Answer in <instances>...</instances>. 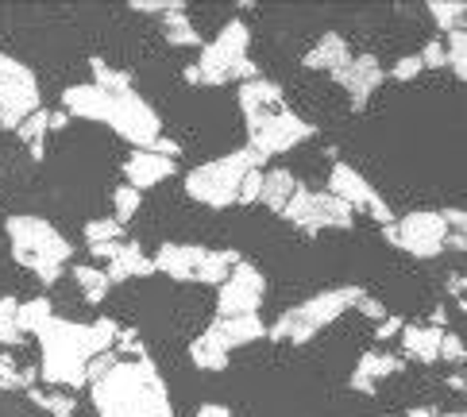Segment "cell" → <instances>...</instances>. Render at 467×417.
I'll use <instances>...</instances> for the list:
<instances>
[{"label": "cell", "mask_w": 467, "mask_h": 417, "mask_svg": "<svg viewBox=\"0 0 467 417\" xmlns=\"http://www.w3.org/2000/svg\"><path fill=\"white\" fill-rule=\"evenodd\" d=\"M116 332L120 325L112 317H97V321H66V317H51L39 332V352H43V367H39V379L51 382V387L62 391H78L89 382V363L97 356L112 352L116 344Z\"/></svg>", "instance_id": "6da1fadb"}, {"label": "cell", "mask_w": 467, "mask_h": 417, "mask_svg": "<svg viewBox=\"0 0 467 417\" xmlns=\"http://www.w3.org/2000/svg\"><path fill=\"white\" fill-rule=\"evenodd\" d=\"M236 101H240V116H244V128H247V147L263 159L286 155L317 136V128L306 120V116L286 105V93H282L278 81L263 78V74L244 81Z\"/></svg>", "instance_id": "7a4b0ae2"}, {"label": "cell", "mask_w": 467, "mask_h": 417, "mask_svg": "<svg viewBox=\"0 0 467 417\" xmlns=\"http://www.w3.org/2000/svg\"><path fill=\"white\" fill-rule=\"evenodd\" d=\"M97 417H174L171 391L151 356L116 360L105 375L89 379Z\"/></svg>", "instance_id": "3957f363"}, {"label": "cell", "mask_w": 467, "mask_h": 417, "mask_svg": "<svg viewBox=\"0 0 467 417\" xmlns=\"http://www.w3.org/2000/svg\"><path fill=\"white\" fill-rule=\"evenodd\" d=\"M62 112L78 116V120H93V124H109L116 136L128 140L136 151H151L162 136V116L151 109L147 97L136 93V86L124 93H109L97 89L93 81L86 86H70L62 93Z\"/></svg>", "instance_id": "277c9868"}, {"label": "cell", "mask_w": 467, "mask_h": 417, "mask_svg": "<svg viewBox=\"0 0 467 417\" xmlns=\"http://www.w3.org/2000/svg\"><path fill=\"white\" fill-rule=\"evenodd\" d=\"M8 244H12V259L24 266V271L36 275L43 287H55L62 278L66 263L74 259V244L62 236V232L43 221L36 213H16L5 221Z\"/></svg>", "instance_id": "5b68a950"}, {"label": "cell", "mask_w": 467, "mask_h": 417, "mask_svg": "<svg viewBox=\"0 0 467 417\" xmlns=\"http://www.w3.org/2000/svg\"><path fill=\"white\" fill-rule=\"evenodd\" d=\"M252 47V27L244 20H228L216 39L205 43V51L197 55L193 66H186V81L190 86H228V81H252L259 78V66L247 55Z\"/></svg>", "instance_id": "8992f818"}, {"label": "cell", "mask_w": 467, "mask_h": 417, "mask_svg": "<svg viewBox=\"0 0 467 417\" xmlns=\"http://www.w3.org/2000/svg\"><path fill=\"white\" fill-rule=\"evenodd\" d=\"M363 294L367 290L359 287V282H352V287L321 290V294H313V297H306V302H297L294 309L282 313L278 321L266 328V337H271L275 344H309L321 328L337 325L344 313H352Z\"/></svg>", "instance_id": "52a82bcc"}, {"label": "cell", "mask_w": 467, "mask_h": 417, "mask_svg": "<svg viewBox=\"0 0 467 417\" xmlns=\"http://www.w3.org/2000/svg\"><path fill=\"white\" fill-rule=\"evenodd\" d=\"M263 155H255L252 147H240V151H228L221 159H209L202 166H193L186 174V193L197 205L205 209H228L240 205V186L247 171H263Z\"/></svg>", "instance_id": "ba28073f"}, {"label": "cell", "mask_w": 467, "mask_h": 417, "mask_svg": "<svg viewBox=\"0 0 467 417\" xmlns=\"http://www.w3.org/2000/svg\"><path fill=\"white\" fill-rule=\"evenodd\" d=\"M244 255L232 247H202V244H162L151 255L155 271L174 282H202V287H221L228 271Z\"/></svg>", "instance_id": "9c48e42d"}, {"label": "cell", "mask_w": 467, "mask_h": 417, "mask_svg": "<svg viewBox=\"0 0 467 417\" xmlns=\"http://www.w3.org/2000/svg\"><path fill=\"white\" fill-rule=\"evenodd\" d=\"M43 109L39 81L16 55L0 51V128H20L31 112Z\"/></svg>", "instance_id": "30bf717a"}, {"label": "cell", "mask_w": 467, "mask_h": 417, "mask_svg": "<svg viewBox=\"0 0 467 417\" xmlns=\"http://www.w3.org/2000/svg\"><path fill=\"white\" fill-rule=\"evenodd\" d=\"M282 216L297 228V232H309V236H317V232H328V228H352L356 224V213L348 209L344 202H337L328 190H309L297 182V190L290 193L286 209H282Z\"/></svg>", "instance_id": "8fae6325"}, {"label": "cell", "mask_w": 467, "mask_h": 417, "mask_svg": "<svg viewBox=\"0 0 467 417\" xmlns=\"http://www.w3.org/2000/svg\"><path fill=\"white\" fill-rule=\"evenodd\" d=\"M382 236L413 259H437L448 244V224L437 209H413L406 216H394V224L382 228Z\"/></svg>", "instance_id": "7c38bea8"}, {"label": "cell", "mask_w": 467, "mask_h": 417, "mask_svg": "<svg viewBox=\"0 0 467 417\" xmlns=\"http://www.w3.org/2000/svg\"><path fill=\"white\" fill-rule=\"evenodd\" d=\"M328 193L337 197V202H344L352 213H367L371 221H379L382 228L394 224V209L387 205V197H382L371 182H367L352 162H332L328 171Z\"/></svg>", "instance_id": "4fadbf2b"}, {"label": "cell", "mask_w": 467, "mask_h": 417, "mask_svg": "<svg viewBox=\"0 0 467 417\" xmlns=\"http://www.w3.org/2000/svg\"><path fill=\"white\" fill-rule=\"evenodd\" d=\"M263 297H266V275L259 271L255 263L240 259L228 271V278L216 287V317H247V313H259Z\"/></svg>", "instance_id": "5bb4252c"}, {"label": "cell", "mask_w": 467, "mask_h": 417, "mask_svg": "<svg viewBox=\"0 0 467 417\" xmlns=\"http://www.w3.org/2000/svg\"><path fill=\"white\" fill-rule=\"evenodd\" d=\"M337 86L348 93V101H352L356 112L367 109V101H371V93L382 86V78H387V70H382V62L375 55H352L337 74Z\"/></svg>", "instance_id": "9a60e30c"}, {"label": "cell", "mask_w": 467, "mask_h": 417, "mask_svg": "<svg viewBox=\"0 0 467 417\" xmlns=\"http://www.w3.org/2000/svg\"><path fill=\"white\" fill-rule=\"evenodd\" d=\"M171 174H178V159H166L159 151H131L124 159V186L131 190H151L159 182H166Z\"/></svg>", "instance_id": "2e32d148"}, {"label": "cell", "mask_w": 467, "mask_h": 417, "mask_svg": "<svg viewBox=\"0 0 467 417\" xmlns=\"http://www.w3.org/2000/svg\"><path fill=\"white\" fill-rule=\"evenodd\" d=\"M402 371V360L390 356V352H379V348H371V352H363L352 379H348V387L359 391V394H375L382 382H387L390 375Z\"/></svg>", "instance_id": "e0dca14e"}, {"label": "cell", "mask_w": 467, "mask_h": 417, "mask_svg": "<svg viewBox=\"0 0 467 417\" xmlns=\"http://www.w3.org/2000/svg\"><path fill=\"white\" fill-rule=\"evenodd\" d=\"M348 58H352V47H348V39L340 36V31H325V36L317 39V43L309 47V51H306L302 66H306V70H325V74H337Z\"/></svg>", "instance_id": "ac0fdd59"}, {"label": "cell", "mask_w": 467, "mask_h": 417, "mask_svg": "<svg viewBox=\"0 0 467 417\" xmlns=\"http://www.w3.org/2000/svg\"><path fill=\"white\" fill-rule=\"evenodd\" d=\"M105 275H109V282L116 287V282H131V278L155 275V263H151V255H147L140 244H128V240H124L120 247H116V255L109 259Z\"/></svg>", "instance_id": "d6986e66"}, {"label": "cell", "mask_w": 467, "mask_h": 417, "mask_svg": "<svg viewBox=\"0 0 467 417\" xmlns=\"http://www.w3.org/2000/svg\"><path fill=\"white\" fill-rule=\"evenodd\" d=\"M209 328L228 344V352H232V348L255 344V340L266 337V325H263V317H259V313H247V317H213V325H209Z\"/></svg>", "instance_id": "ffe728a7"}, {"label": "cell", "mask_w": 467, "mask_h": 417, "mask_svg": "<svg viewBox=\"0 0 467 417\" xmlns=\"http://www.w3.org/2000/svg\"><path fill=\"white\" fill-rule=\"evenodd\" d=\"M441 337H444V328H432V325H402V332H398L402 352L417 363H437L441 360Z\"/></svg>", "instance_id": "44dd1931"}, {"label": "cell", "mask_w": 467, "mask_h": 417, "mask_svg": "<svg viewBox=\"0 0 467 417\" xmlns=\"http://www.w3.org/2000/svg\"><path fill=\"white\" fill-rule=\"evenodd\" d=\"M86 244H89V255L97 263H109L116 255V247L124 244V224H116L112 216H97V221H86Z\"/></svg>", "instance_id": "7402d4cb"}, {"label": "cell", "mask_w": 467, "mask_h": 417, "mask_svg": "<svg viewBox=\"0 0 467 417\" xmlns=\"http://www.w3.org/2000/svg\"><path fill=\"white\" fill-rule=\"evenodd\" d=\"M297 190V178L286 171V166H275V171H263V190H259V202L266 209H275L282 213L290 202V193Z\"/></svg>", "instance_id": "603a6c76"}, {"label": "cell", "mask_w": 467, "mask_h": 417, "mask_svg": "<svg viewBox=\"0 0 467 417\" xmlns=\"http://www.w3.org/2000/svg\"><path fill=\"white\" fill-rule=\"evenodd\" d=\"M228 356H232V352H228V344L216 337L213 328H205L202 337L190 344V360L202 367V371H224V367H228Z\"/></svg>", "instance_id": "cb8c5ba5"}, {"label": "cell", "mask_w": 467, "mask_h": 417, "mask_svg": "<svg viewBox=\"0 0 467 417\" xmlns=\"http://www.w3.org/2000/svg\"><path fill=\"white\" fill-rule=\"evenodd\" d=\"M159 20H162V39L171 47H202V31H197L186 8H171L166 16H159Z\"/></svg>", "instance_id": "d4e9b609"}, {"label": "cell", "mask_w": 467, "mask_h": 417, "mask_svg": "<svg viewBox=\"0 0 467 417\" xmlns=\"http://www.w3.org/2000/svg\"><path fill=\"white\" fill-rule=\"evenodd\" d=\"M55 317V306L47 297H31V302H20L16 306V332L20 337H36V332Z\"/></svg>", "instance_id": "484cf974"}, {"label": "cell", "mask_w": 467, "mask_h": 417, "mask_svg": "<svg viewBox=\"0 0 467 417\" xmlns=\"http://www.w3.org/2000/svg\"><path fill=\"white\" fill-rule=\"evenodd\" d=\"M16 136H20V140L27 143L31 159H43V151H47V136H51V112H47V109L31 112L27 120H24L20 128H16Z\"/></svg>", "instance_id": "4316f807"}, {"label": "cell", "mask_w": 467, "mask_h": 417, "mask_svg": "<svg viewBox=\"0 0 467 417\" xmlns=\"http://www.w3.org/2000/svg\"><path fill=\"white\" fill-rule=\"evenodd\" d=\"M74 282L81 287V297H86L89 306H101L109 297V290H112V282H109V275L101 271V266H74Z\"/></svg>", "instance_id": "83f0119b"}, {"label": "cell", "mask_w": 467, "mask_h": 417, "mask_svg": "<svg viewBox=\"0 0 467 417\" xmlns=\"http://www.w3.org/2000/svg\"><path fill=\"white\" fill-rule=\"evenodd\" d=\"M429 16H432V24H437L441 36H448V31L463 27L467 5H463V0H429Z\"/></svg>", "instance_id": "f1b7e54d"}, {"label": "cell", "mask_w": 467, "mask_h": 417, "mask_svg": "<svg viewBox=\"0 0 467 417\" xmlns=\"http://www.w3.org/2000/svg\"><path fill=\"white\" fill-rule=\"evenodd\" d=\"M39 382V371H27L8 352L0 356V391H31Z\"/></svg>", "instance_id": "f546056e"}, {"label": "cell", "mask_w": 467, "mask_h": 417, "mask_svg": "<svg viewBox=\"0 0 467 417\" xmlns=\"http://www.w3.org/2000/svg\"><path fill=\"white\" fill-rule=\"evenodd\" d=\"M444 43V62H448V70H452L460 81L467 78V27L460 31H448V36H441Z\"/></svg>", "instance_id": "4dcf8cb0"}, {"label": "cell", "mask_w": 467, "mask_h": 417, "mask_svg": "<svg viewBox=\"0 0 467 417\" xmlns=\"http://www.w3.org/2000/svg\"><path fill=\"white\" fill-rule=\"evenodd\" d=\"M89 70H93V86L97 89H109V93L131 89V78L124 70H116V66H109L105 58H89Z\"/></svg>", "instance_id": "1f68e13d"}, {"label": "cell", "mask_w": 467, "mask_h": 417, "mask_svg": "<svg viewBox=\"0 0 467 417\" xmlns=\"http://www.w3.org/2000/svg\"><path fill=\"white\" fill-rule=\"evenodd\" d=\"M143 205V193L140 190H131V186H116L112 190V221L116 224H128V221H136V213Z\"/></svg>", "instance_id": "d6a6232c"}, {"label": "cell", "mask_w": 467, "mask_h": 417, "mask_svg": "<svg viewBox=\"0 0 467 417\" xmlns=\"http://www.w3.org/2000/svg\"><path fill=\"white\" fill-rule=\"evenodd\" d=\"M31 402H36L43 413H51V417H74V398H62V394H43L39 387H31Z\"/></svg>", "instance_id": "836d02e7"}, {"label": "cell", "mask_w": 467, "mask_h": 417, "mask_svg": "<svg viewBox=\"0 0 467 417\" xmlns=\"http://www.w3.org/2000/svg\"><path fill=\"white\" fill-rule=\"evenodd\" d=\"M16 297H0V344H20L24 337L16 332Z\"/></svg>", "instance_id": "e575fe53"}, {"label": "cell", "mask_w": 467, "mask_h": 417, "mask_svg": "<svg viewBox=\"0 0 467 417\" xmlns=\"http://www.w3.org/2000/svg\"><path fill=\"white\" fill-rule=\"evenodd\" d=\"M112 348H124L131 360H143L147 356V344H143V337H140L136 328H120V332H116V344Z\"/></svg>", "instance_id": "d590c367"}, {"label": "cell", "mask_w": 467, "mask_h": 417, "mask_svg": "<svg viewBox=\"0 0 467 417\" xmlns=\"http://www.w3.org/2000/svg\"><path fill=\"white\" fill-rule=\"evenodd\" d=\"M417 58H421V70H444V43L441 39H429L421 51H417Z\"/></svg>", "instance_id": "8d00e7d4"}, {"label": "cell", "mask_w": 467, "mask_h": 417, "mask_svg": "<svg viewBox=\"0 0 467 417\" xmlns=\"http://www.w3.org/2000/svg\"><path fill=\"white\" fill-rule=\"evenodd\" d=\"M171 8H186V0H131V12L143 16H166Z\"/></svg>", "instance_id": "74e56055"}, {"label": "cell", "mask_w": 467, "mask_h": 417, "mask_svg": "<svg viewBox=\"0 0 467 417\" xmlns=\"http://www.w3.org/2000/svg\"><path fill=\"white\" fill-rule=\"evenodd\" d=\"M417 74H421V58L417 55H406V58H398L390 70H387V78H394V81H413Z\"/></svg>", "instance_id": "f35d334b"}, {"label": "cell", "mask_w": 467, "mask_h": 417, "mask_svg": "<svg viewBox=\"0 0 467 417\" xmlns=\"http://www.w3.org/2000/svg\"><path fill=\"white\" fill-rule=\"evenodd\" d=\"M463 356H467V348H463V340L456 337V332H444V337H441V360H452V363H463Z\"/></svg>", "instance_id": "ab89813d"}, {"label": "cell", "mask_w": 467, "mask_h": 417, "mask_svg": "<svg viewBox=\"0 0 467 417\" xmlns=\"http://www.w3.org/2000/svg\"><path fill=\"white\" fill-rule=\"evenodd\" d=\"M259 190H263V171H247L244 186H240V202H244V205L259 202Z\"/></svg>", "instance_id": "60d3db41"}, {"label": "cell", "mask_w": 467, "mask_h": 417, "mask_svg": "<svg viewBox=\"0 0 467 417\" xmlns=\"http://www.w3.org/2000/svg\"><path fill=\"white\" fill-rule=\"evenodd\" d=\"M402 317H394V313H387L382 317V321L375 325V340H390V337H398V332H402Z\"/></svg>", "instance_id": "b9f144b4"}, {"label": "cell", "mask_w": 467, "mask_h": 417, "mask_svg": "<svg viewBox=\"0 0 467 417\" xmlns=\"http://www.w3.org/2000/svg\"><path fill=\"white\" fill-rule=\"evenodd\" d=\"M356 309H359L363 317H371V321H375V325L382 321V317H387V306H382V302H375V297H371V294H363Z\"/></svg>", "instance_id": "7bdbcfd3"}, {"label": "cell", "mask_w": 467, "mask_h": 417, "mask_svg": "<svg viewBox=\"0 0 467 417\" xmlns=\"http://www.w3.org/2000/svg\"><path fill=\"white\" fill-rule=\"evenodd\" d=\"M193 417H232V410L228 406H216V402H205Z\"/></svg>", "instance_id": "ee69618b"}, {"label": "cell", "mask_w": 467, "mask_h": 417, "mask_svg": "<svg viewBox=\"0 0 467 417\" xmlns=\"http://www.w3.org/2000/svg\"><path fill=\"white\" fill-rule=\"evenodd\" d=\"M448 290L456 294V302H460V309H463V275H460V271H456L452 278H448Z\"/></svg>", "instance_id": "f6af8a7d"}, {"label": "cell", "mask_w": 467, "mask_h": 417, "mask_svg": "<svg viewBox=\"0 0 467 417\" xmlns=\"http://www.w3.org/2000/svg\"><path fill=\"white\" fill-rule=\"evenodd\" d=\"M66 124H70V116H66V112H51V131H62Z\"/></svg>", "instance_id": "bcb514c9"}, {"label": "cell", "mask_w": 467, "mask_h": 417, "mask_svg": "<svg viewBox=\"0 0 467 417\" xmlns=\"http://www.w3.org/2000/svg\"><path fill=\"white\" fill-rule=\"evenodd\" d=\"M437 410H429V406H417V410H410V413H402V417H432Z\"/></svg>", "instance_id": "7dc6e473"}, {"label": "cell", "mask_w": 467, "mask_h": 417, "mask_svg": "<svg viewBox=\"0 0 467 417\" xmlns=\"http://www.w3.org/2000/svg\"><path fill=\"white\" fill-rule=\"evenodd\" d=\"M432 417H463V413H460V410H456V413H432Z\"/></svg>", "instance_id": "c3c4849f"}]
</instances>
